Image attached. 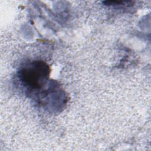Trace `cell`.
<instances>
[{
  "instance_id": "cell-1",
  "label": "cell",
  "mask_w": 151,
  "mask_h": 151,
  "mask_svg": "<svg viewBox=\"0 0 151 151\" xmlns=\"http://www.w3.org/2000/svg\"><path fill=\"white\" fill-rule=\"evenodd\" d=\"M49 69L47 64L42 61H33L23 67L19 71L22 81L31 88L40 87L47 79Z\"/></svg>"
}]
</instances>
